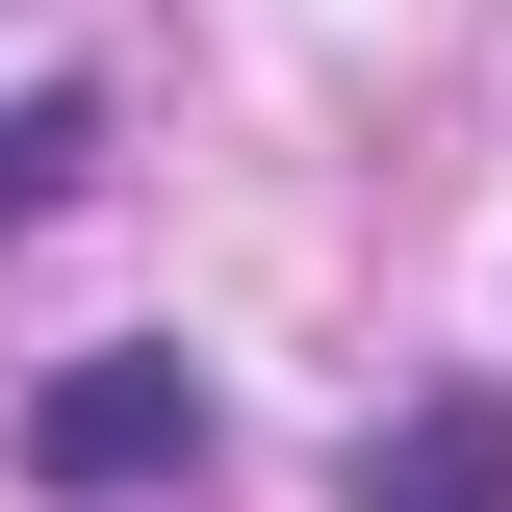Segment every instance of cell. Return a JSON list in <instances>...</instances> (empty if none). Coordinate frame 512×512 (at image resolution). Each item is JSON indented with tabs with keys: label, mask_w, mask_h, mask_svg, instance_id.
<instances>
[{
	"label": "cell",
	"mask_w": 512,
	"mask_h": 512,
	"mask_svg": "<svg viewBox=\"0 0 512 512\" xmlns=\"http://www.w3.org/2000/svg\"><path fill=\"white\" fill-rule=\"evenodd\" d=\"M205 461V384L180 359H77V384H26V487H180Z\"/></svg>",
	"instance_id": "1"
},
{
	"label": "cell",
	"mask_w": 512,
	"mask_h": 512,
	"mask_svg": "<svg viewBox=\"0 0 512 512\" xmlns=\"http://www.w3.org/2000/svg\"><path fill=\"white\" fill-rule=\"evenodd\" d=\"M333 487H359V512H512V384H436V410H384Z\"/></svg>",
	"instance_id": "2"
},
{
	"label": "cell",
	"mask_w": 512,
	"mask_h": 512,
	"mask_svg": "<svg viewBox=\"0 0 512 512\" xmlns=\"http://www.w3.org/2000/svg\"><path fill=\"white\" fill-rule=\"evenodd\" d=\"M77 154H103V103H77V77H26V103H0V231H26V205H52Z\"/></svg>",
	"instance_id": "3"
}]
</instances>
